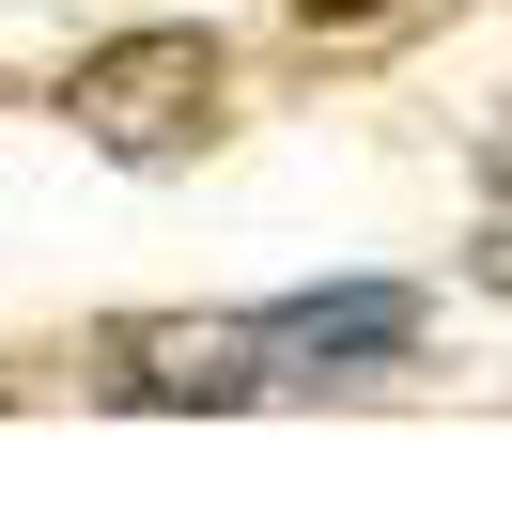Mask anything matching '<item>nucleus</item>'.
Instances as JSON below:
<instances>
[{"instance_id":"f257e3e1","label":"nucleus","mask_w":512,"mask_h":512,"mask_svg":"<svg viewBox=\"0 0 512 512\" xmlns=\"http://www.w3.org/2000/svg\"><path fill=\"white\" fill-rule=\"evenodd\" d=\"M63 125L94 140V156H125V171L202 156V140H218V47H202V32H125V47H94V63L63 78Z\"/></svg>"},{"instance_id":"f03ea898","label":"nucleus","mask_w":512,"mask_h":512,"mask_svg":"<svg viewBox=\"0 0 512 512\" xmlns=\"http://www.w3.org/2000/svg\"><path fill=\"white\" fill-rule=\"evenodd\" d=\"M419 295L404 280H342V295H280V311H249V357L264 388H311V373H388V357H419Z\"/></svg>"},{"instance_id":"7ed1b4c3","label":"nucleus","mask_w":512,"mask_h":512,"mask_svg":"<svg viewBox=\"0 0 512 512\" xmlns=\"http://www.w3.org/2000/svg\"><path fill=\"white\" fill-rule=\"evenodd\" d=\"M264 357L249 326H125L109 342V404H249Z\"/></svg>"},{"instance_id":"20e7f679","label":"nucleus","mask_w":512,"mask_h":512,"mask_svg":"<svg viewBox=\"0 0 512 512\" xmlns=\"http://www.w3.org/2000/svg\"><path fill=\"white\" fill-rule=\"evenodd\" d=\"M295 16H326V32H373V16H404V0H295Z\"/></svg>"}]
</instances>
